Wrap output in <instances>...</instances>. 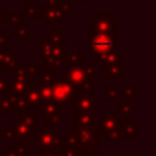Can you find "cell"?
Segmentation results:
<instances>
[{"mask_svg": "<svg viewBox=\"0 0 156 156\" xmlns=\"http://www.w3.org/2000/svg\"><path fill=\"white\" fill-rule=\"evenodd\" d=\"M60 9H61L62 13H63L66 17H67L68 15H72V13H73V6H72L71 2H63V1H62Z\"/></svg>", "mask_w": 156, "mask_h": 156, "instance_id": "obj_43", "label": "cell"}, {"mask_svg": "<svg viewBox=\"0 0 156 156\" xmlns=\"http://www.w3.org/2000/svg\"><path fill=\"white\" fill-rule=\"evenodd\" d=\"M67 66V79L71 80L72 83L77 84V85H80L84 79L87 78L84 71H83V65H68L66 63Z\"/></svg>", "mask_w": 156, "mask_h": 156, "instance_id": "obj_12", "label": "cell"}, {"mask_svg": "<svg viewBox=\"0 0 156 156\" xmlns=\"http://www.w3.org/2000/svg\"><path fill=\"white\" fill-rule=\"evenodd\" d=\"M105 93H106V98H105L106 102H108V104L118 102V99L121 98V95H119V90H117V88L111 87V85H106Z\"/></svg>", "mask_w": 156, "mask_h": 156, "instance_id": "obj_28", "label": "cell"}, {"mask_svg": "<svg viewBox=\"0 0 156 156\" xmlns=\"http://www.w3.org/2000/svg\"><path fill=\"white\" fill-rule=\"evenodd\" d=\"M60 152H61V156H79V152L76 149H71L66 146H62Z\"/></svg>", "mask_w": 156, "mask_h": 156, "instance_id": "obj_44", "label": "cell"}, {"mask_svg": "<svg viewBox=\"0 0 156 156\" xmlns=\"http://www.w3.org/2000/svg\"><path fill=\"white\" fill-rule=\"evenodd\" d=\"M10 35L12 38L16 37L18 43H27L29 40V26L28 24H21L16 29H13L10 33Z\"/></svg>", "mask_w": 156, "mask_h": 156, "instance_id": "obj_24", "label": "cell"}, {"mask_svg": "<svg viewBox=\"0 0 156 156\" xmlns=\"http://www.w3.org/2000/svg\"><path fill=\"white\" fill-rule=\"evenodd\" d=\"M117 40H118V30H112L101 34L89 35V51L95 55V63L99 65L100 60L107 55L108 52L117 50Z\"/></svg>", "mask_w": 156, "mask_h": 156, "instance_id": "obj_2", "label": "cell"}, {"mask_svg": "<svg viewBox=\"0 0 156 156\" xmlns=\"http://www.w3.org/2000/svg\"><path fill=\"white\" fill-rule=\"evenodd\" d=\"M4 20H6L7 26H21L23 24V15L22 13H6Z\"/></svg>", "mask_w": 156, "mask_h": 156, "instance_id": "obj_32", "label": "cell"}, {"mask_svg": "<svg viewBox=\"0 0 156 156\" xmlns=\"http://www.w3.org/2000/svg\"><path fill=\"white\" fill-rule=\"evenodd\" d=\"M118 30V21L111 13H95L89 21V35Z\"/></svg>", "mask_w": 156, "mask_h": 156, "instance_id": "obj_6", "label": "cell"}, {"mask_svg": "<svg viewBox=\"0 0 156 156\" xmlns=\"http://www.w3.org/2000/svg\"><path fill=\"white\" fill-rule=\"evenodd\" d=\"M39 94H40V98H41V101H48V100H51L54 99L52 96V87H44V85H39Z\"/></svg>", "mask_w": 156, "mask_h": 156, "instance_id": "obj_34", "label": "cell"}, {"mask_svg": "<svg viewBox=\"0 0 156 156\" xmlns=\"http://www.w3.org/2000/svg\"><path fill=\"white\" fill-rule=\"evenodd\" d=\"M123 117H119L118 113H113V115H106V113H101L100 115V133L101 136L110 132V130H115V129H121V126L123 123Z\"/></svg>", "mask_w": 156, "mask_h": 156, "instance_id": "obj_7", "label": "cell"}, {"mask_svg": "<svg viewBox=\"0 0 156 156\" xmlns=\"http://www.w3.org/2000/svg\"><path fill=\"white\" fill-rule=\"evenodd\" d=\"M80 95L84 96H95V78L87 77L84 82L79 85Z\"/></svg>", "mask_w": 156, "mask_h": 156, "instance_id": "obj_25", "label": "cell"}, {"mask_svg": "<svg viewBox=\"0 0 156 156\" xmlns=\"http://www.w3.org/2000/svg\"><path fill=\"white\" fill-rule=\"evenodd\" d=\"M73 2H76V4H89L90 0H73Z\"/></svg>", "mask_w": 156, "mask_h": 156, "instance_id": "obj_48", "label": "cell"}, {"mask_svg": "<svg viewBox=\"0 0 156 156\" xmlns=\"http://www.w3.org/2000/svg\"><path fill=\"white\" fill-rule=\"evenodd\" d=\"M63 146L71 147V149H76L77 147V141H76V138L73 135L72 129L67 130V134L65 135V144H63Z\"/></svg>", "mask_w": 156, "mask_h": 156, "instance_id": "obj_37", "label": "cell"}, {"mask_svg": "<svg viewBox=\"0 0 156 156\" xmlns=\"http://www.w3.org/2000/svg\"><path fill=\"white\" fill-rule=\"evenodd\" d=\"M35 128L32 126L24 123L23 121L18 118H13L10 124L6 126L5 129L0 132V140L2 143L10 140V141H16L17 146L20 147H28V139L32 136V133Z\"/></svg>", "mask_w": 156, "mask_h": 156, "instance_id": "obj_3", "label": "cell"}, {"mask_svg": "<svg viewBox=\"0 0 156 156\" xmlns=\"http://www.w3.org/2000/svg\"><path fill=\"white\" fill-rule=\"evenodd\" d=\"M73 124L82 126V127H95V118L93 112H78L73 111V117H72Z\"/></svg>", "mask_w": 156, "mask_h": 156, "instance_id": "obj_15", "label": "cell"}, {"mask_svg": "<svg viewBox=\"0 0 156 156\" xmlns=\"http://www.w3.org/2000/svg\"><path fill=\"white\" fill-rule=\"evenodd\" d=\"M46 40H49L52 45H67V37L62 34L61 30H51L49 35L45 37Z\"/></svg>", "mask_w": 156, "mask_h": 156, "instance_id": "obj_27", "label": "cell"}, {"mask_svg": "<svg viewBox=\"0 0 156 156\" xmlns=\"http://www.w3.org/2000/svg\"><path fill=\"white\" fill-rule=\"evenodd\" d=\"M62 4V0H45L44 9H54V7H60Z\"/></svg>", "mask_w": 156, "mask_h": 156, "instance_id": "obj_45", "label": "cell"}, {"mask_svg": "<svg viewBox=\"0 0 156 156\" xmlns=\"http://www.w3.org/2000/svg\"><path fill=\"white\" fill-rule=\"evenodd\" d=\"M1 22H2V20H0V24H1Z\"/></svg>", "mask_w": 156, "mask_h": 156, "instance_id": "obj_50", "label": "cell"}, {"mask_svg": "<svg viewBox=\"0 0 156 156\" xmlns=\"http://www.w3.org/2000/svg\"><path fill=\"white\" fill-rule=\"evenodd\" d=\"M0 112L4 115H11L12 113V107L9 101V95L0 94Z\"/></svg>", "mask_w": 156, "mask_h": 156, "instance_id": "obj_33", "label": "cell"}, {"mask_svg": "<svg viewBox=\"0 0 156 156\" xmlns=\"http://www.w3.org/2000/svg\"><path fill=\"white\" fill-rule=\"evenodd\" d=\"M72 132L77 141L76 150L83 156H101L100 139L101 133L95 127H82L73 124Z\"/></svg>", "mask_w": 156, "mask_h": 156, "instance_id": "obj_1", "label": "cell"}, {"mask_svg": "<svg viewBox=\"0 0 156 156\" xmlns=\"http://www.w3.org/2000/svg\"><path fill=\"white\" fill-rule=\"evenodd\" d=\"M22 95L27 102L28 108H39V106L41 104V98L39 94V88L35 87L34 83L30 84Z\"/></svg>", "mask_w": 156, "mask_h": 156, "instance_id": "obj_11", "label": "cell"}, {"mask_svg": "<svg viewBox=\"0 0 156 156\" xmlns=\"http://www.w3.org/2000/svg\"><path fill=\"white\" fill-rule=\"evenodd\" d=\"M134 110L133 102H117V113L121 115L123 118H129Z\"/></svg>", "mask_w": 156, "mask_h": 156, "instance_id": "obj_29", "label": "cell"}, {"mask_svg": "<svg viewBox=\"0 0 156 156\" xmlns=\"http://www.w3.org/2000/svg\"><path fill=\"white\" fill-rule=\"evenodd\" d=\"M12 41V37L7 34L6 30H1L0 32V48H5L9 46V44Z\"/></svg>", "mask_w": 156, "mask_h": 156, "instance_id": "obj_40", "label": "cell"}, {"mask_svg": "<svg viewBox=\"0 0 156 156\" xmlns=\"http://www.w3.org/2000/svg\"><path fill=\"white\" fill-rule=\"evenodd\" d=\"M52 55H54L52 44H51L49 40H46V39L44 38V40H41V41L39 43V56H40V58H43V60H48V58H50Z\"/></svg>", "mask_w": 156, "mask_h": 156, "instance_id": "obj_26", "label": "cell"}, {"mask_svg": "<svg viewBox=\"0 0 156 156\" xmlns=\"http://www.w3.org/2000/svg\"><path fill=\"white\" fill-rule=\"evenodd\" d=\"M6 152L10 154V156H28V151L26 147H20V146H7Z\"/></svg>", "mask_w": 156, "mask_h": 156, "instance_id": "obj_35", "label": "cell"}, {"mask_svg": "<svg viewBox=\"0 0 156 156\" xmlns=\"http://www.w3.org/2000/svg\"><path fill=\"white\" fill-rule=\"evenodd\" d=\"M52 96L56 101L63 102H73L80 96L79 85L72 83L67 79L66 74H62L58 80H56L52 85Z\"/></svg>", "mask_w": 156, "mask_h": 156, "instance_id": "obj_4", "label": "cell"}, {"mask_svg": "<svg viewBox=\"0 0 156 156\" xmlns=\"http://www.w3.org/2000/svg\"><path fill=\"white\" fill-rule=\"evenodd\" d=\"M13 4H28L29 0H11Z\"/></svg>", "mask_w": 156, "mask_h": 156, "instance_id": "obj_47", "label": "cell"}, {"mask_svg": "<svg viewBox=\"0 0 156 156\" xmlns=\"http://www.w3.org/2000/svg\"><path fill=\"white\" fill-rule=\"evenodd\" d=\"M0 156H10V154H7V152H0Z\"/></svg>", "mask_w": 156, "mask_h": 156, "instance_id": "obj_49", "label": "cell"}, {"mask_svg": "<svg viewBox=\"0 0 156 156\" xmlns=\"http://www.w3.org/2000/svg\"><path fill=\"white\" fill-rule=\"evenodd\" d=\"M83 61H84V52L74 51V52L67 54L66 63L68 65H83Z\"/></svg>", "mask_w": 156, "mask_h": 156, "instance_id": "obj_31", "label": "cell"}, {"mask_svg": "<svg viewBox=\"0 0 156 156\" xmlns=\"http://www.w3.org/2000/svg\"><path fill=\"white\" fill-rule=\"evenodd\" d=\"M83 71L85 73L87 77L89 78H95V74H96V68L94 65H83Z\"/></svg>", "mask_w": 156, "mask_h": 156, "instance_id": "obj_42", "label": "cell"}, {"mask_svg": "<svg viewBox=\"0 0 156 156\" xmlns=\"http://www.w3.org/2000/svg\"><path fill=\"white\" fill-rule=\"evenodd\" d=\"M66 16L62 13L60 7L54 9H44V23L46 26H60L62 24Z\"/></svg>", "mask_w": 156, "mask_h": 156, "instance_id": "obj_10", "label": "cell"}, {"mask_svg": "<svg viewBox=\"0 0 156 156\" xmlns=\"http://www.w3.org/2000/svg\"><path fill=\"white\" fill-rule=\"evenodd\" d=\"M18 61V54L12 51L11 46L0 48V68L12 69Z\"/></svg>", "mask_w": 156, "mask_h": 156, "instance_id": "obj_8", "label": "cell"}, {"mask_svg": "<svg viewBox=\"0 0 156 156\" xmlns=\"http://www.w3.org/2000/svg\"><path fill=\"white\" fill-rule=\"evenodd\" d=\"M73 111L78 112H95V96L80 95L77 100L72 102Z\"/></svg>", "mask_w": 156, "mask_h": 156, "instance_id": "obj_9", "label": "cell"}, {"mask_svg": "<svg viewBox=\"0 0 156 156\" xmlns=\"http://www.w3.org/2000/svg\"><path fill=\"white\" fill-rule=\"evenodd\" d=\"M102 136H105L106 141L108 143H122L123 141V134L121 129H115L105 133Z\"/></svg>", "mask_w": 156, "mask_h": 156, "instance_id": "obj_30", "label": "cell"}, {"mask_svg": "<svg viewBox=\"0 0 156 156\" xmlns=\"http://www.w3.org/2000/svg\"><path fill=\"white\" fill-rule=\"evenodd\" d=\"M122 67H123V60H119V61L112 63L111 66H108L106 68L107 74L105 76V79L106 80H118V82H121L123 79Z\"/></svg>", "mask_w": 156, "mask_h": 156, "instance_id": "obj_16", "label": "cell"}, {"mask_svg": "<svg viewBox=\"0 0 156 156\" xmlns=\"http://www.w3.org/2000/svg\"><path fill=\"white\" fill-rule=\"evenodd\" d=\"M139 124H136L134 122V119L132 118H124L123 119V123L121 126V130H122V134H124L127 138H128V141H133L135 136H139L140 132H139Z\"/></svg>", "mask_w": 156, "mask_h": 156, "instance_id": "obj_14", "label": "cell"}, {"mask_svg": "<svg viewBox=\"0 0 156 156\" xmlns=\"http://www.w3.org/2000/svg\"><path fill=\"white\" fill-rule=\"evenodd\" d=\"M121 98H127V96H134L138 98L139 96V91L135 90V88L133 85H126L121 91H119Z\"/></svg>", "mask_w": 156, "mask_h": 156, "instance_id": "obj_36", "label": "cell"}, {"mask_svg": "<svg viewBox=\"0 0 156 156\" xmlns=\"http://www.w3.org/2000/svg\"><path fill=\"white\" fill-rule=\"evenodd\" d=\"M56 147H40L39 156H61V152Z\"/></svg>", "mask_w": 156, "mask_h": 156, "instance_id": "obj_38", "label": "cell"}, {"mask_svg": "<svg viewBox=\"0 0 156 156\" xmlns=\"http://www.w3.org/2000/svg\"><path fill=\"white\" fill-rule=\"evenodd\" d=\"M33 145L37 149L40 147H62L65 144V135H57L56 129H34L32 133Z\"/></svg>", "mask_w": 156, "mask_h": 156, "instance_id": "obj_5", "label": "cell"}, {"mask_svg": "<svg viewBox=\"0 0 156 156\" xmlns=\"http://www.w3.org/2000/svg\"><path fill=\"white\" fill-rule=\"evenodd\" d=\"M9 79L5 74H0V94L9 95Z\"/></svg>", "mask_w": 156, "mask_h": 156, "instance_id": "obj_39", "label": "cell"}, {"mask_svg": "<svg viewBox=\"0 0 156 156\" xmlns=\"http://www.w3.org/2000/svg\"><path fill=\"white\" fill-rule=\"evenodd\" d=\"M11 79L12 80H27L29 79V74L27 71V63H17L12 69Z\"/></svg>", "mask_w": 156, "mask_h": 156, "instance_id": "obj_23", "label": "cell"}, {"mask_svg": "<svg viewBox=\"0 0 156 156\" xmlns=\"http://www.w3.org/2000/svg\"><path fill=\"white\" fill-rule=\"evenodd\" d=\"M22 15H27L30 20H43L44 9H41L38 2H29L27 7L22 9Z\"/></svg>", "mask_w": 156, "mask_h": 156, "instance_id": "obj_17", "label": "cell"}, {"mask_svg": "<svg viewBox=\"0 0 156 156\" xmlns=\"http://www.w3.org/2000/svg\"><path fill=\"white\" fill-rule=\"evenodd\" d=\"M7 13V11H6V9L5 7H2L1 6V4H0V20H4V17H5V15Z\"/></svg>", "mask_w": 156, "mask_h": 156, "instance_id": "obj_46", "label": "cell"}, {"mask_svg": "<svg viewBox=\"0 0 156 156\" xmlns=\"http://www.w3.org/2000/svg\"><path fill=\"white\" fill-rule=\"evenodd\" d=\"M9 101L11 104L12 108H17V111H24V110H29L27 106V102L23 98L22 94H13V93H9Z\"/></svg>", "mask_w": 156, "mask_h": 156, "instance_id": "obj_22", "label": "cell"}, {"mask_svg": "<svg viewBox=\"0 0 156 156\" xmlns=\"http://www.w3.org/2000/svg\"><path fill=\"white\" fill-rule=\"evenodd\" d=\"M17 118L21 119V121H23L24 123L32 126L33 128H35L40 123V116H39V113H29L28 110L17 111Z\"/></svg>", "mask_w": 156, "mask_h": 156, "instance_id": "obj_20", "label": "cell"}, {"mask_svg": "<svg viewBox=\"0 0 156 156\" xmlns=\"http://www.w3.org/2000/svg\"><path fill=\"white\" fill-rule=\"evenodd\" d=\"M62 112V104L60 101H56L55 99L41 101L39 106V113L44 116H52V115H61Z\"/></svg>", "mask_w": 156, "mask_h": 156, "instance_id": "obj_13", "label": "cell"}, {"mask_svg": "<svg viewBox=\"0 0 156 156\" xmlns=\"http://www.w3.org/2000/svg\"><path fill=\"white\" fill-rule=\"evenodd\" d=\"M40 82L39 85L44 87H52L54 83L56 82V71L50 69V68H41L40 71Z\"/></svg>", "mask_w": 156, "mask_h": 156, "instance_id": "obj_19", "label": "cell"}, {"mask_svg": "<svg viewBox=\"0 0 156 156\" xmlns=\"http://www.w3.org/2000/svg\"><path fill=\"white\" fill-rule=\"evenodd\" d=\"M34 80L33 79H27V80H9V93H13V94H23L27 88L33 84Z\"/></svg>", "mask_w": 156, "mask_h": 156, "instance_id": "obj_18", "label": "cell"}, {"mask_svg": "<svg viewBox=\"0 0 156 156\" xmlns=\"http://www.w3.org/2000/svg\"><path fill=\"white\" fill-rule=\"evenodd\" d=\"M66 57L67 54H60V55H52L50 58L44 60L45 62V68H50V69H57L60 67H62L63 65H66Z\"/></svg>", "mask_w": 156, "mask_h": 156, "instance_id": "obj_21", "label": "cell"}, {"mask_svg": "<svg viewBox=\"0 0 156 156\" xmlns=\"http://www.w3.org/2000/svg\"><path fill=\"white\" fill-rule=\"evenodd\" d=\"M27 71H28V74H32V76H39L40 74V66L39 63H27Z\"/></svg>", "mask_w": 156, "mask_h": 156, "instance_id": "obj_41", "label": "cell"}]
</instances>
